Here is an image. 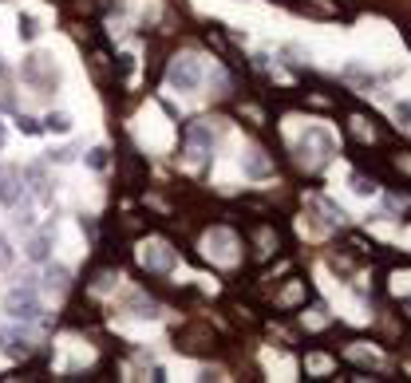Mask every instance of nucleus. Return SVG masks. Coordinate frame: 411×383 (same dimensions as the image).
<instances>
[{
  "instance_id": "1",
  "label": "nucleus",
  "mask_w": 411,
  "mask_h": 383,
  "mask_svg": "<svg viewBox=\"0 0 411 383\" xmlns=\"http://www.w3.org/2000/svg\"><path fill=\"white\" fill-rule=\"evenodd\" d=\"M336 146L340 143H336V131L328 123H305V131L297 138V158L305 166H320V162L336 158Z\"/></svg>"
},
{
  "instance_id": "2",
  "label": "nucleus",
  "mask_w": 411,
  "mask_h": 383,
  "mask_svg": "<svg viewBox=\"0 0 411 383\" xmlns=\"http://www.w3.org/2000/svg\"><path fill=\"white\" fill-rule=\"evenodd\" d=\"M356 44L368 51V60H376V63L392 60L395 51H400V36H395V28H387L384 20H364V24L356 28Z\"/></svg>"
},
{
  "instance_id": "3",
  "label": "nucleus",
  "mask_w": 411,
  "mask_h": 383,
  "mask_svg": "<svg viewBox=\"0 0 411 383\" xmlns=\"http://www.w3.org/2000/svg\"><path fill=\"white\" fill-rule=\"evenodd\" d=\"M206 83V68L198 56H174L171 68H166V87L178 95H198Z\"/></svg>"
},
{
  "instance_id": "4",
  "label": "nucleus",
  "mask_w": 411,
  "mask_h": 383,
  "mask_svg": "<svg viewBox=\"0 0 411 383\" xmlns=\"http://www.w3.org/2000/svg\"><path fill=\"white\" fill-rule=\"evenodd\" d=\"M171 135H174L171 123L158 119V111H154V107H146V111L138 115V138H143L151 150H166V146H171Z\"/></svg>"
},
{
  "instance_id": "5",
  "label": "nucleus",
  "mask_w": 411,
  "mask_h": 383,
  "mask_svg": "<svg viewBox=\"0 0 411 383\" xmlns=\"http://www.w3.org/2000/svg\"><path fill=\"white\" fill-rule=\"evenodd\" d=\"M202 253L214 257L218 265H238V238L230 230H210L202 238Z\"/></svg>"
},
{
  "instance_id": "6",
  "label": "nucleus",
  "mask_w": 411,
  "mask_h": 383,
  "mask_svg": "<svg viewBox=\"0 0 411 383\" xmlns=\"http://www.w3.org/2000/svg\"><path fill=\"white\" fill-rule=\"evenodd\" d=\"M4 312H9L12 320H36V316L44 312V305H40V297H36V289H9Z\"/></svg>"
},
{
  "instance_id": "7",
  "label": "nucleus",
  "mask_w": 411,
  "mask_h": 383,
  "mask_svg": "<svg viewBox=\"0 0 411 383\" xmlns=\"http://www.w3.org/2000/svg\"><path fill=\"white\" fill-rule=\"evenodd\" d=\"M138 261L146 265V269H171L174 265V249L166 245V241H143V245H138Z\"/></svg>"
},
{
  "instance_id": "8",
  "label": "nucleus",
  "mask_w": 411,
  "mask_h": 383,
  "mask_svg": "<svg viewBox=\"0 0 411 383\" xmlns=\"http://www.w3.org/2000/svg\"><path fill=\"white\" fill-rule=\"evenodd\" d=\"M51 249H56V238H51V230H40L32 241H28V261H36V265H48L51 261Z\"/></svg>"
},
{
  "instance_id": "9",
  "label": "nucleus",
  "mask_w": 411,
  "mask_h": 383,
  "mask_svg": "<svg viewBox=\"0 0 411 383\" xmlns=\"http://www.w3.org/2000/svg\"><path fill=\"white\" fill-rule=\"evenodd\" d=\"M20 202H24V182H20L16 174H0V205H4V210H16Z\"/></svg>"
},
{
  "instance_id": "10",
  "label": "nucleus",
  "mask_w": 411,
  "mask_h": 383,
  "mask_svg": "<svg viewBox=\"0 0 411 383\" xmlns=\"http://www.w3.org/2000/svg\"><path fill=\"white\" fill-rule=\"evenodd\" d=\"M40 32H44L40 16H32V12H20V16H16V40L20 44H36V40H40Z\"/></svg>"
},
{
  "instance_id": "11",
  "label": "nucleus",
  "mask_w": 411,
  "mask_h": 383,
  "mask_svg": "<svg viewBox=\"0 0 411 383\" xmlns=\"http://www.w3.org/2000/svg\"><path fill=\"white\" fill-rule=\"evenodd\" d=\"M348 359H352V364H364V367H376V372H384V364H387V359L380 356L376 348H364V344H352V348H348Z\"/></svg>"
},
{
  "instance_id": "12",
  "label": "nucleus",
  "mask_w": 411,
  "mask_h": 383,
  "mask_svg": "<svg viewBox=\"0 0 411 383\" xmlns=\"http://www.w3.org/2000/svg\"><path fill=\"white\" fill-rule=\"evenodd\" d=\"M241 174H245V178H265L269 162L261 158V150H245V154H241Z\"/></svg>"
},
{
  "instance_id": "13",
  "label": "nucleus",
  "mask_w": 411,
  "mask_h": 383,
  "mask_svg": "<svg viewBox=\"0 0 411 383\" xmlns=\"http://www.w3.org/2000/svg\"><path fill=\"white\" fill-rule=\"evenodd\" d=\"M210 146H214V127H206V123H194V127H190V150L210 154Z\"/></svg>"
},
{
  "instance_id": "14",
  "label": "nucleus",
  "mask_w": 411,
  "mask_h": 383,
  "mask_svg": "<svg viewBox=\"0 0 411 383\" xmlns=\"http://www.w3.org/2000/svg\"><path fill=\"white\" fill-rule=\"evenodd\" d=\"M71 127H76V119L68 111H48V119H44V131H51V135H71Z\"/></svg>"
},
{
  "instance_id": "15",
  "label": "nucleus",
  "mask_w": 411,
  "mask_h": 383,
  "mask_svg": "<svg viewBox=\"0 0 411 383\" xmlns=\"http://www.w3.org/2000/svg\"><path fill=\"white\" fill-rule=\"evenodd\" d=\"M44 281H48V289H68V265H51L44 269Z\"/></svg>"
},
{
  "instance_id": "16",
  "label": "nucleus",
  "mask_w": 411,
  "mask_h": 383,
  "mask_svg": "<svg viewBox=\"0 0 411 383\" xmlns=\"http://www.w3.org/2000/svg\"><path fill=\"white\" fill-rule=\"evenodd\" d=\"M348 190L356 198H376V182L364 178V174H348Z\"/></svg>"
},
{
  "instance_id": "17",
  "label": "nucleus",
  "mask_w": 411,
  "mask_h": 383,
  "mask_svg": "<svg viewBox=\"0 0 411 383\" xmlns=\"http://www.w3.org/2000/svg\"><path fill=\"white\" fill-rule=\"evenodd\" d=\"M16 265V249H12L9 233H0V269H12Z\"/></svg>"
},
{
  "instance_id": "18",
  "label": "nucleus",
  "mask_w": 411,
  "mask_h": 383,
  "mask_svg": "<svg viewBox=\"0 0 411 383\" xmlns=\"http://www.w3.org/2000/svg\"><path fill=\"white\" fill-rule=\"evenodd\" d=\"M305 372L325 375V372H333V359H328V356H308V359H305Z\"/></svg>"
},
{
  "instance_id": "19",
  "label": "nucleus",
  "mask_w": 411,
  "mask_h": 383,
  "mask_svg": "<svg viewBox=\"0 0 411 383\" xmlns=\"http://www.w3.org/2000/svg\"><path fill=\"white\" fill-rule=\"evenodd\" d=\"M392 292H395V297H407V292H411V272H395V277H392Z\"/></svg>"
},
{
  "instance_id": "20",
  "label": "nucleus",
  "mask_w": 411,
  "mask_h": 383,
  "mask_svg": "<svg viewBox=\"0 0 411 383\" xmlns=\"http://www.w3.org/2000/svg\"><path fill=\"white\" fill-rule=\"evenodd\" d=\"M392 111H395V119H400L403 127H411V99H407V95H400V103H395Z\"/></svg>"
},
{
  "instance_id": "21",
  "label": "nucleus",
  "mask_w": 411,
  "mask_h": 383,
  "mask_svg": "<svg viewBox=\"0 0 411 383\" xmlns=\"http://www.w3.org/2000/svg\"><path fill=\"white\" fill-rule=\"evenodd\" d=\"M20 131H24V135H40V123H36V119H28V115H24V119H20Z\"/></svg>"
},
{
  "instance_id": "22",
  "label": "nucleus",
  "mask_w": 411,
  "mask_h": 383,
  "mask_svg": "<svg viewBox=\"0 0 411 383\" xmlns=\"http://www.w3.org/2000/svg\"><path fill=\"white\" fill-rule=\"evenodd\" d=\"M352 123H356V135H360V138H368V143H372V127H364V119H352Z\"/></svg>"
},
{
  "instance_id": "23",
  "label": "nucleus",
  "mask_w": 411,
  "mask_h": 383,
  "mask_svg": "<svg viewBox=\"0 0 411 383\" xmlns=\"http://www.w3.org/2000/svg\"><path fill=\"white\" fill-rule=\"evenodd\" d=\"M4 146H9V123L0 119V150H4Z\"/></svg>"
},
{
  "instance_id": "24",
  "label": "nucleus",
  "mask_w": 411,
  "mask_h": 383,
  "mask_svg": "<svg viewBox=\"0 0 411 383\" xmlns=\"http://www.w3.org/2000/svg\"><path fill=\"white\" fill-rule=\"evenodd\" d=\"M0 76H4V63H0Z\"/></svg>"
},
{
  "instance_id": "25",
  "label": "nucleus",
  "mask_w": 411,
  "mask_h": 383,
  "mask_svg": "<svg viewBox=\"0 0 411 383\" xmlns=\"http://www.w3.org/2000/svg\"><path fill=\"white\" fill-rule=\"evenodd\" d=\"M0 4H9V0H0Z\"/></svg>"
},
{
  "instance_id": "26",
  "label": "nucleus",
  "mask_w": 411,
  "mask_h": 383,
  "mask_svg": "<svg viewBox=\"0 0 411 383\" xmlns=\"http://www.w3.org/2000/svg\"><path fill=\"white\" fill-rule=\"evenodd\" d=\"M0 174H4V170H0Z\"/></svg>"
}]
</instances>
